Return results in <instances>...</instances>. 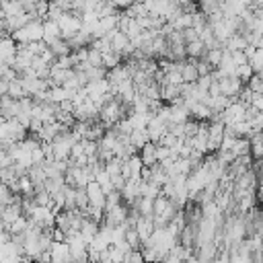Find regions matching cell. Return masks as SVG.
Listing matches in <instances>:
<instances>
[{
  "label": "cell",
  "instance_id": "e0dca14e",
  "mask_svg": "<svg viewBox=\"0 0 263 263\" xmlns=\"http://www.w3.org/2000/svg\"><path fill=\"white\" fill-rule=\"evenodd\" d=\"M216 10H220V2H216V0L199 2V4H197V12H201L203 16H210V14H214Z\"/></svg>",
  "mask_w": 263,
  "mask_h": 263
},
{
  "label": "cell",
  "instance_id": "f1b7e54d",
  "mask_svg": "<svg viewBox=\"0 0 263 263\" xmlns=\"http://www.w3.org/2000/svg\"><path fill=\"white\" fill-rule=\"evenodd\" d=\"M6 90H8V82L0 78V97H4V95H6Z\"/></svg>",
  "mask_w": 263,
  "mask_h": 263
},
{
  "label": "cell",
  "instance_id": "7a4b0ae2",
  "mask_svg": "<svg viewBox=\"0 0 263 263\" xmlns=\"http://www.w3.org/2000/svg\"><path fill=\"white\" fill-rule=\"evenodd\" d=\"M84 193H86V199H88V205H90V208H99V210L105 208V195H103L101 187H99L95 181H90V183L84 187Z\"/></svg>",
  "mask_w": 263,
  "mask_h": 263
},
{
  "label": "cell",
  "instance_id": "4fadbf2b",
  "mask_svg": "<svg viewBox=\"0 0 263 263\" xmlns=\"http://www.w3.org/2000/svg\"><path fill=\"white\" fill-rule=\"evenodd\" d=\"M6 97H10L12 101H18V99L27 97V95H25V90H23V86H21V80H18V78H16V80H12V82H8Z\"/></svg>",
  "mask_w": 263,
  "mask_h": 263
},
{
  "label": "cell",
  "instance_id": "ba28073f",
  "mask_svg": "<svg viewBox=\"0 0 263 263\" xmlns=\"http://www.w3.org/2000/svg\"><path fill=\"white\" fill-rule=\"evenodd\" d=\"M195 62H197V60L185 58V62H183V70H181V78H183V84H193V82L197 80V72H195Z\"/></svg>",
  "mask_w": 263,
  "mask_h": 263
},
{
  "label": "cell",
  "instance_id": "5bb4252c",
  "mask_svg": "<svg viewBox=\"0 0 263 263\" xmlns=\"http://www.w3.org/2000/svg\"><path fill=\"white\" fill-rule=\"evenodd\" d=\"M0 10H2L4 16H16V14L23 12L21 2H4V0L0 2Z\"/></svg>",
  "mask_w": 263,
  "mask_h": 263
},
{
  "label": "cell",
  "instance_id": "2e32d148",
  "mask_svg": "<svg viewBox=\"0 0 263 263\" xmlns=\"http://www.w3.org/2000/svg\"><path fill=\"white\" fill-rule=\"evenodd\" d=\"M123 240H125V245L132 249V251H140V238H138V234H136V230L134 228H127L125 230V234H123Z\"/></svg>",
  "mask_w": 263,
  "mask_h": 263
},
{
  "label": "cell",
  "instance_id": "5b68a950",
  "mask_svg": "<svg viewBox=\"0 0 263 263\" xmlns=\"http://www.w3.org/2000/svg\"><path fill=\"white\" fill-rule=\"evenodd\" d=\"M134 230H136V234H138V238H140V242H144V240H148L150 238V234L154 232V226H152V216H148V218H138L136 220V224H134Z\"/></svg>",
  "mask_w": 263,
  "mask_h": 263
},
{
  "label": "cell",
  "instance_id": "30bf717a",
  "mask_svg": "<svg viewBox=\"0 0 263 263\" xmlns=\"http://www.w3.org/2000/svg\"><path fill=\"white\" fill-rule=\"evenodd\" d=\"M144 144H148V132L146 129H134L129 134V146H134L136 150H140Z\"/></svg>",
  "mask_w": 263,
  "mask_h": 263
},
{
  "label": "cell",
  "instance_id": "ffe728a7",
  "mask_svg": "<svg viewBox=\"0 0 263 263\" xmlns=\"http://www.w3.org/2000/svg\"><path fill=\"white\" fill-rule=\"evenodd\" d=\"M222 51H224V49H210V51H205V58H203V60L216 70L218 64H220V60H222Z\"/></svg>",
  "mask_w": 263,
  "mask_h": 263
},
{
  "label": "cell",
  "instance_id": "4316f807",
  "mask_svg": "<svg viewBox=\"0 0 263 263\" xmlns=\"http://www.w3.org/2000/svg\"><path fill=\"white\" fill-rule=\"evenodd\" d=\"M168 156H171V150L166 146H156V162H160V160H164Z\"/></svg>",
  "mask_w": 263,
  "mask_h": 263
},
{
  "label": "cell",
  "instance_id": "52a82bcc",
  "mask_svg": "<svg viewBox=\"0 0 263 263\" xmlns=\"http://www.w3.org/2000/svg\"><path fill=\"white\" fill-rule=\"evenodd\" d=\"M189 111L183 105H168V123H185L189 121Z\"/></svg>",
  "mask_w": 263,
  "mask_h": 263
},
{
  "label": "cell",
  "instance_id": "3957f363",
  "mask_svg": "<svg viewBox=\"0 0 263 263\" xmlns=\"http://www.w3.org/2000/svg\"><path fill=\"white\" fill-rule=\"evenodd\" d=\"M49 257H51V261H55V263H72L70 249H68L66 242H51V247H49Z\"/></svg>",
  "mask_w": 263,
  "mask_h": 263
},
{
  "label": "cell",
  "instance_id": "cb8c5ba5",
  "mask_svg": "<svg viewBox=\"0 0 263 263\" xmlns=\"http://www.w3.org/2000/svg\"><path fill=\"white\" fill-rule=\"evenodd\" d=\"M181 35H183V43H191V41H197L199 39V31L197 29H185V31H181Z\"/></svg>",
  "mask_w": 263,
  "mask_h": 263
},
{
  "label": "cell",
  "instance_id": "6da1fadb",
  "mask_svg": "<svg viewBox=\"0 0 263 263\" xmlns=\"http://www.w3.org/2000/svg\"><path fill=\"white\" fill-rule=\"evenodd\" d=\"M242 86H245V84H242L236 76H226V78L218 80V90H220L222 97H236Z\"/></svg>",
  "mask_w": 263,
  "mask_h": 263
},
{
  "label": "cell",
  "instance_id": "7c38bea8",
  "mask_svg": "<svg viewBox=\"0 0 263 263\" xmlns=\"http://www.w3.org/2000/svg\"><path fill=\"white\" fill-rule=\"evenodd\" d=\"M101 64H103V68L109 72V70H113L115 66H119V64H121V55H119V53H115V51L103 53V55H101Z\"/></svg>",
  "mask_w": 263,
  "mask_h": 263
},
{
  "label": "cell",
  "instance_id": "484cf974",
  "mask_svg": "<svg viewBox=\"0 0 263 263\" xmlns=\"http://www.w3.org/2000/svg\"><path fill=\"white\" fill-rule=\"evenodd\" d=\"M230 60H232L234 68H238V66H245V64H249V60H247V55H245L242 51H232V53H230Z\"/></svg>",
  "mask_w": 263,
  "mask_h": 263
},
{
  "label": "cell",
  "instance_id": "ac0fdd59",
  "mask_svg": "<svg viewBox=\"0 0 263 263\" xmlns=\"http://www.w3.org/2000/svg\"><path fill=\"white\" fill-rule=\"evenodd\" d=\"M27 224H29V220H27L25 216H21V218H16V220L8 226V230H6V232H10V234H25Z\"/></svg>",
  "mask_w": 263,
  "mask_h": 263
},
{
  "label": "cell",
  "instance_id": "603a6c76",
  "mask_svg": "<svg viewBox=\"0 0 263 263\" xmlns=\"http://www.w3.org/2000/svg\"><path fill=\"white\" fill-rule=\"evenodd\" d=\"M164 84H168V86H181L183 84V78H181L179 72H168V74H164Z\"/></svg>",
  "mask_w": 263,
  "mask_h": 263
},
{
  "label": "cell",
  "instance_id": "277c9868",
  "mask_svg": "<svg viewBox=\"0 0 263 263\" xmlns=\"http://www.w3.org/2000/svg\"><path fill=\"white\" fill-rule=\"evenodd\" d=\"M84 92H86V97H88L90 101L105 97V95L109 92V82H107V78H105V80H95V82H88V84L84 86Z\"/></svg>",
  "mask_w": 263,
  "mask_h": 263
},
{
  "label": "cell",
  "instance_id": "9c48e42d",
  "mask_svg": "<svg viewBox=\"0 0 263 263\" xmlns=\"http://www.w3.org/2000/svg\"><path fill=\"white\" fill-rule=\"evenodd\" d=\"M205 45L197 39V41H191V43H185V55L191 58V60H203L205 58Z\"/></svg>",
  "mask_w": 263,
  "mask_h": 263
},
{
  "label": "cell",
  "instance_id": "83f0119b",
  "mask_svg": "<svg viewBox=\"0 0 263 263\" xmlns=\"http://www.w3.org/2000/svg\"><path fill=\"white\" fill-rule=\"evenodd\" d=\"M109 181H111V185H113V191H121V189H123V185H125V179H123L121 175L111 177Z\"/></svg>",
  "mask_w": 263,
  "mask_h": 263
},
{
  "label": "cell",
  "instance_id": "d6986e66",
  "mask_svg": "<svg viewBox=\"0 0 263 263\" xmlns=\"http://www.w3.org/2000/svg\"><path fill=\"white\" fill-rule=\"evenodd\" d=\"M251 92H261L263 95V78H261V74H253L249 80H247V84H245Z\"/></svg>",
  "mask_w": 263,
  "mask_h": 263
},
{
  "label": "cell",
  "instance_id": "9a60e30c",
  "mask_svg": "<svg viewBox=\"0 0 263 263\" xmlns=\"http://www.w3.org/2000/svg\"><path fill=\"white\" fill-rule=\"evenodd\" d=\"M103 171H105V173L109 175V179H111V177H117V175L121 173V160L113 156L111 160H107V162H105V166H103Z\"/></svg>",
  "mask_w": 263,
  "mask_h": 263
},
{
  "label": "cell",
  "instance_id": "8fae6325",
  "mask_svg": "<svg viewBox=\"0 0 263 263\" xmlns=\"http://www.w3.org/2000/svg\"><path fill=\"white\" fill-rule=\"evenodd\" d=\"M47 49L51 51V55H53V58H64V55H70V51H72V49L68 47V43H66V41H62V39H55Z\"/></svg>",
  "mask_w": 263,
  "mask_h": 263
},
{
  "label": "cell",
  "instance_id": "7402d4cb",
  "mask_svg": "<svg viewBox=\"0 0 263 263\" xmlns=\"http://www.w3.org/2000/svg\"><path fill=\"white\" fill-rule=\"evenodd\" d=\"M195 72H197V78H199V76H210V74L214 72V68H212L205 60H197V62H195Z\"/></svg>",
  "mask_w": 263,
  "mask_h": 263
},
{
  "label": "cell",
  "instance_id": "8992f818",
  "mask_svg": "<svg viewBox=\"0 0 263 263\" xmlns=\"http://www.w3.org/2000/svg\"><path fill=\"white\" fill-rule=\"evenodd\" d=\"M138 158H140L142 166H152V164H156V144H152V142L144 144V146L138 150Z\"/></svg>",
  "mask_w": 263,
  "mask_h": 263
},
{
  "label": "cell",
  "instance_id": "d4e9b609",
  "mask_svg": "<svg viewBox=\"0 0 263 263\" xmlns=\"http://www.w3.org/2000/svg\"><path fill=\"white\" fill-rule=\"evenodd\" d=\"M249 107H253L255 111H263V95L261 92H253L251 101H249Z\"/></svg>",
  "mask_w": 263,
  "mask_h": 263
},
{
  "label": "cell",
  "instance_id": "44dd1931",
  "mask_svg": "<svg viewBox=\"0 0 263 263\" xmlns=\"http://www.w3.org/2000/svg\"><path fill=\"white\" fill-rule=\"evenodd\" d=\"M86 78H88V82H95V80H105L107 78V70L101 66V68H88L86 72Z\"/></svg>",
  "mask_w": 263,
  "mask_h": 263
}]
</instances>
